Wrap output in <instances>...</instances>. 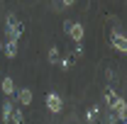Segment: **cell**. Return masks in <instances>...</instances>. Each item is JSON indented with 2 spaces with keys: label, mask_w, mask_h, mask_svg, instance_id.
<instances>
[{
  "label": "cell",
  "mask_w": 127,
  "mask_h": 124,
  "mask_svg": "<svg viewBox=\"0 0 127 124\" xmlns=\"http://www.w3.org/2000/svg\"><path fill=\"white\" fill-rule=\"evenodd\" d=\"M15 97L20 100V105H30L32 102V90L30 88H20V90H15Z\"/></svg>",
  "instance_id": "5"
},
{
  "label": "cell",
  "mask_w": 127,
  "mask_h": 124,
  "mask_svg": "<svg viewBox=\"0 0 127 124\" xmlns=\"http://www.w3.org/2000/svg\"><path fill=\"white\" fill-rule=\"evenodd\" d=\"M73 2H76V0H61V5H64V7H71Z\"/></svg>",
  "instance_id": "14"
},
{
  "label": "cell",
  "mask_w": 127,
  "mask_h": 124,
  "mask_svg": "<svg viewBox=\"0 0 127 124\" xmlns=\"http://www.w3.org/2000/svg\"><path fill=\"white\" fill-rule=\"evenodd\" d=\"M120 124H125V122H120Z\"/></svg>",
  "instance_id": "16"
},
{
  "label": "cell",
  "mask_w": 127,
  "mask_h": 124,
  "mask_svg": "<svg viewBox=\"0 0 127 124\" xmlns=\"http://www.w3.org/2000/svg\"><path fill=\"white\" fill-rule=\"evenodd\" d=\"M110 44L115 51H120V54H125L127 51V39L122 32H110Z\"/></svg>",
  "instance_id": "3"
},
{
  "label": "cell",
  "mask_w": 127,
  "mask_h": 124,
  "mask_svg": "<svg viewBox=\"0 0 127 124\" xmlns=\"http://www.w3.org/2000/svg\"><path fill=\"white\" fill-rule=\"evenodd\" d=\"M64 29L68 32V37L76 41V44H83V37H86V29L81 22H64Z\"/></svg>",
  "instance_id": "1"
},
{
  "label": "cell",
  "mask_w": 127,
  "mask_h": 124,
  "mask_svg": "<svg viewBox=\"0 0 127 124\" xmlns=\"http://www.w3.org/2000/svg\"><path fill=\"white\" fill-rule=\"evenodd\" d=\"M15 90H17V88H15V80H12L10 76H5V78H2V93L7 95V97H15Z\"/></svg>",
  "instance_id": "6"
},
{
  "label": "cell",
  "mask_w": 127,
  "mask_h": 124,
  "mask_svg": "<svg viewBox=\"0 0 127 124\" xmlns=\"http://www.w3.org/2000/svg\"><path fill=\"white\" fill-rule=\"evenodd\" d=\"M5 29H7V37H10V39L20 41V37H22L25 27L17 22V17H15V15H7V24H5Z\"/></svg>",
  "instance_id": "2"
},
{
  "label": "cell",
  "mask_w": 127,
  "mask_h": 124,
  "mask_svg": "<svg viewBox=\"0 0 127 124\" xmlns=\"http://www.w3.org/2000/svg\"><path fill=\"white\" fill-rule=\"evenodd\" d=\"M5 54H7V59H15V56H17V41H15V39H7Z\"/></svg>",
  "instance_id": "9"
},
{
  "label": "cell",
  "mask_w": 127,
  "mask_h": 124,
  "mask_svg": "<svg viewBox=\"0 0 127 124\" xmlns=\"http://www.w3.org/2000/svg\"><path fill=\"white\" fill-rule=\"evenodd\" d=\"M59 66L66 71V68H71V66H73V59H61V61H59Z\"/></svg>",
  "instance_id": "13"
},
{
  "label": "cell",
  "mask_w": 127,
  "mask_h": 124,
  "mask_svg": "<svg viewBox=\"0 0 127 124\" xmlns=\"http://www.w3.org/2000/svg\"><path fill=\"white\" fill-rule=\"evenodd\" d=\"M10 122H15V124H25V114H22V107H15L12 109V119Z\"/></svg>",
  "instance_id": "10"
},
{
  "label": "cell",
  "mask_w": 127,
  "mask_h": 124,
  "mask_svg": "<svg viewBox=\"0 0 127 124\" xmlns=\"http://www.w3.org/2000/svg\"><path fill=\"white\" fill-rule=\"evenodd\" d=\"M103 97H105V105H108V107H110V112H112V107H115V105H117V100H120V95L115 93L112 88H108V90H105V95H103Z\"/></svg>",
  "instance_id": "7"
},
{
  "label": "cell",
  "mask_w": 127,
  "mask_h": 124,
  "mask_svg": "<svg viewBox=\"0 0 127 124\" xmlns=\"http://www.w3.org/2000/svg\"><path fill=\"white\" fill-rule=\"evenodd\" d=\"M0 51H2V39H0Z\"/></svg>",
  "instance_id": "15"
},
{
  "label": "cell",
  "mask_w": 127,
  "mask_h": 124,
  "mask_svg": "<svg viewBox=\"0 0 127 124\" xmlns=\"http://www.w3.org/2000/svg\"><path fill=\"white\" fill-rule=\"evenodd\" d=\"M47 107H49V112H61V107H64V100H61V95L59 93H49L47 95Z\"/></svg>",
  "instance_id": "4"
},
{
  "label": "cell",
  "mask_w": 127,
  "mask_h": 124,
  "mask_svg": "<svg viewBox=\"0 0 127 124\" xmlns=\"http://www.w3.org/2000/svg\"><path fill=\"white\" fill-rule=\"evenodd\" d=\"M98 112H100V105H93V107L86 112V119H88V122H93L95 117H98Z\"/></svg>",
  "instance_id": "12"
},
{
  "label": "cell",
  "mask_w": 127,
  "mask_h": 124,
  "mask_svg": "<svg viewBox=\"0 0 127 124\" xmlns=\"http://www.w3.org/2000/svg\"><path fill=\"white\" fill-rule=\"evenodd\" d=\"M12 102L10 100H2V124H7L10 119H12Z\"/></svg>",
  "instance_id": "8"
},
{
  "label": "cell",
  "mask_w": 127,
  "mask_h": 124,
  "mask_svg": "<svg viewBox=\"0 0 127 124\" xmlns=\"http://www.w3.org/2000/svg\"><path fill=\"white\" fill-rule=\"evenodd\" d=\"M49 63H59V46H51L49 49Z\"/></svg>",
  "instance_id": "11"
}]
</instances>
